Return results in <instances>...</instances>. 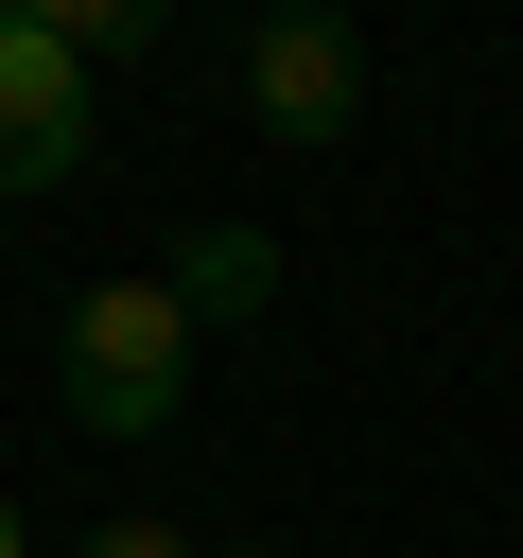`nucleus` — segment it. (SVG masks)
Returning a JSON list of instances; mask_svg holds the SVG:
<instances>
[{"mask_svg":"<svg viewBox=\"0 0 523 558\" xmlns=\"http://www.w3.org/2000/svg\"><path fill=\"white\" fill-rule=\"evenodd\" d=\"M0 558H17V523H0Z\"/></svg>","mask_w":523,"mask_h":558,"instance_id":"nucleus-7","label":"nucleus"},{"mask_svg":"<svg viewBox=\"0 0 523 558\" xmlns=\"http://www.w3.org/2000/svg\"><path fill=\"white\" fill-rule=\"evenodd\" d=\"M0 17H35V35H70V52L105 70V52H157V17H174V0H0Z\"/></svg>","mask_w":523,"mask_h":558,"instance_id":"nucleus-5","label":"nucleus"},{"mask_svg":"<svg viewBox=\"0 0 523 558\" xmlns=\"http://www.w3.org/2000/svg\"><path fill=\"white\" fill-rule=\"evenodd\" d=\"M87 174V52L0 17V192H70Z\"/></svg>","mask_w":523,"mask_h":558,"instance_id":"nucleus-3","label":"nucleus"},{"mask_svg":"<svg viewBox=\"0 0 523 558\" xmlns=\"http://www.w3.org/2000/svg\"><path fill=\"white\" fill-rule=\"evenodd\" d=\"M262 296H279V244H262V227L174 244V314H192V331H227V314H262Z\"/></svg>","mask_w":523,"mask_h":558,"instance_id":"nucleus-4","label":"nucleus"},{"mask_svg":"<svg viewBox=\"0 0 523 558\" xmlns=\"http://www.w3.org/2000/svg\"><path fill=\"white\" fill-rule=\"evenodd\" d=\"M244 105H262V140H349V105H366L349 17H331V0H262V35H244Z\"/></svg>","mask_w":523,"mask_h":558,"instance_id":"nucleus-2","label":"nucleus"},{"mask_svg":"<svg viewBox=\"0 0 523 558\" xmlns=\"http://www.w3.org/2000/svg\"><path fill=\"white\" fill-rule=\"evenodd\" d=\"M174 401H192V314H174V279H87V296H70V418H87V436H174Z\"/></svg>","mask_w":523,"mask_h":558,"instance_id":"nucleus-1","label":"nucleus"},{"mask_svg":"<svg viewBox=\"0 0 523 558\" xmlns=\"http://www.w3.org/2000/svg\"><path fill=\"white\" fill-rule=\"evenodd\" d=\"M87 558H192L174 523H87Z\"/></svg>","mask_w":523,"mask_h":558,"instance_id":"nucleus-6","label":"nucleus"}]
</instances>
